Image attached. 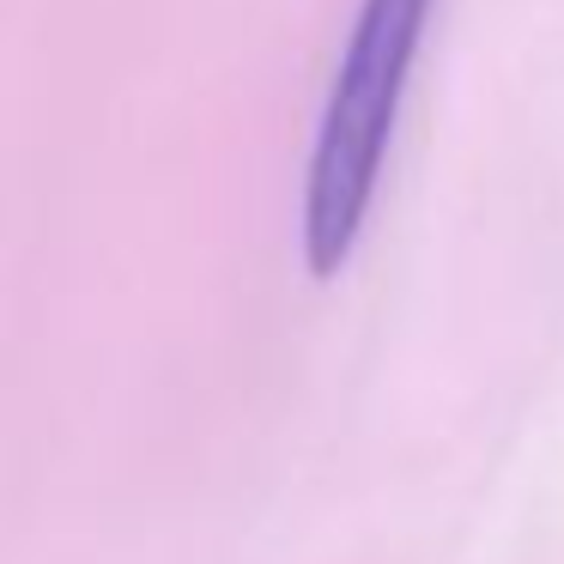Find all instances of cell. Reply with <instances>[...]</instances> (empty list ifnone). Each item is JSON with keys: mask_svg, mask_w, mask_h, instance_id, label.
<instances>
[{"mask_svg": "<svg viewBox=\"0 0 564 564\" xmlns=\"http://www.w3.org/2000/svg\"><path fill=\"white\" fill-rule=\"evenodd\" d=\"M437 0H365L346 37L340 74L322 104L316 152L304 176V256L310 273H334L352 256L358 231L370 219V200L382 183L401 98L413 79L419 43H425Z\"/></svg>", "mask_w": 564, "mask_h": 564, "instance_id": "cell-1", "label": "cell"}]
</instances>
